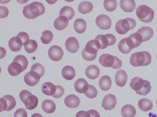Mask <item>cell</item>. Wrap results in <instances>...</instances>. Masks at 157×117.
<instances>
[{
  "instance_id": "d4e9b609",
  "label": "cell",
  "mask_w": 157,
  "mask_h": 117,
  "mask_svg": "<svg viewBox=\"0 0 157 117\" xmlns=\"http://www.w3.org/2000/svg\"><path fill=\"white\" fill-rule=\"evenodd\" d=\"M68 19L65 17L59 16L54 21V27L58 30H63L67 27L68 24Z\"/></svg>"
},
{
  "instance_id": "60d3db41",
  "label": "cell",
  "mask_w": 157,
  "mask_h": 117,
  "mask_svg": "<svg viewBox=\"0 0 157 117\" xmlns=\"http://www.w3.org/2000/svg\"><path fill=\"white\" fill-rule=\"evenodd\" d=\"M33 71L39 74L40 77H42L45 73V69L43 66L40 63H36L31 66L30 70Z\"/></svg>"
},
{
  "instance_id": "74e56055",
  "label": "cell",
  "mask_w": 157,
  "mask_h": 117,
  "mask_svg": "<svg viewBox=\"0 0 157 117\" xmlns=\"http://www.w3.org/2000/svg\"><path fill=\"white\" fill-rule=\"evenodd\" d=\"M128 37L132 42L134 48L139 47L143 42L142 38L141 35L137 32L131 34Z\"/></svg>"
},
{
  "instance_id": "5b68a950",
  "label": "cell",
  "mask_w": 157,
  "mask_h": 117,
  "mask_svg": "<svg viewBox=\"0 0 157 117\" xmlns=\"http://www.w3.org/2000/svg\"><path fill=\"white\" fill-rule=\"evenodd\" d=\"M19 95L21 101L24 104L27 109L32 110L37 106L38 103V98L30 91L23 90L20 92Z\"/></svg>"
},
{
  "instance_id": "4dcf8cb0",
  "label": "cell",
  "mask_w": 157,
  "mask_h": 117,
  "mask_svg": "<svg viewBox=\"0 0 157 117\" xmlns=\"http://www.w3.org/2000/svg\"><path fill=\"white\" fill-rule=\"evenodd\" d=\"M41 107L43 111L48 114L53 113L56 109L55 103L53 101L50 99L44 101L42 103Z\"/></svg>"
},
{
  "instance_id": "7a4b0ae2",
  "label": "cell",
  "mask_w": 157,
  "mask_h": 117,
  "mask_svg": "<svg viewBox=\"0 0 157 117\" xmlns=\"http://www.w3.org/2000/svg\"><path fill=\"white\" fill-rule=\"evenodd\" d=\"M129 85L136 94L140 95H146L151 91L152 88L149 81L138 76L132 79Z\"/></svg>"
},
{
  "instance_id": "ba28073f",
  "label": "cell",
  "mask_w": 157,
  "mask_h": 117,
  "mask_svg": "<svg viewBox=\"0 0 157 117\" xmlns=\"http://www.w3.org/2000/svg\"><path fill=\"white\" fill-rule=\"evenodd\" d=\"M99 49L94 40H90L87 42L85 48L82 51V56L87 61H93L97 57V52Z\"/></svg>"
},
{
  "instance_id": "7bdbcfd3",
  "label": "cell",
  "mask_w": 157,
  "mask_h": 117,
  "mask_svg": "<svg viewBox=\"0 0 157 117\" xmlns=\"http://www.w3.org/2000/svg\"><path fill=\"white\" fill-rule=\"evenodd\" d=\"M16 36L20 38L24 46L27 44L30 40L29 35L27 33L24 32H19Z\"/></svg>"
},
{
  "instance_id": "b9f144b4",
  "label": "cell",
  "mask_w": 157,
  "mask_h": 117,
  "mask_svg": "<svg viewBox=\"0 0 157 117\" xmlns=\"http://www.w3.org/2000/svg\"><path fill=\"white\" fill-rule=\"evenodd\" d=\"M88 98L93 99L95 98L98 94V90L93 85L89 84L88 89L84 94Z\"/></svg>"
},
{
  "instance_id": "d6986e66",
  "label": "cell",
  "mask_w": 157,
  "mask_h": 117,
  "mask_svg": "<svg viewBox=\"0 0 157 117\" xmlns=\"http://www.w3.org/2000/svg\"><path fill=\"white\" fill-rule=\"evenodd\" d=\"M128 79V75L123 70L119 69L115 76V82L117 85L122 87L126 84Z\"/></svg>"
},
{
  "instance_id": "1f68e13d",
  "label": "cell",
  "mask_w": 157,
  "mask_h": 117,
  "mask_svg": "<svg viewBox=\"0 0 157 117\" xmlns=\"http://www.w3.org/2000/svg\"><path fill=\"white\" fill-rule=\"evenodd\" d=\"M56 86L51 82H47L44 83L41 86L42 92L48 96H52L55 94Z\"/></svg>"
},
{
  "instance_id": "ee69618b",
  "label": "cell",
  "mask_w": 157,
  "mask_h": 117,
  "mask_svg": "<svg viewBox=\"0 0 157 117\" xmlns=\"http://www.w3.org/2000/svg\"><path fill=\"white\" fill-rule=\"evenodd\" d=\"M56 89L55 94L52 96L56 98H61L63 94L64 89L60 85H56Z\"/></svg>"
},
{
  "instance_id": "52a82bcc",
  "label": "cell",
  "mask_w": 157,
  "mask_h": 117,
  "mask_svg": "<svg viewBox=\"0 0 157 117\" xmlns=\"http://www.w3.org/2000/svg\"><path fill=\"white\" fill-rule=\"evenodd\" d=\"M136 24V21L134 19L126 18L120 20L117 22L115 25V29L117 33L123 35L134 28Z\"/></svg>"
},
{
  "instance_id": "3957f363",
  "label": "cell",
  "mask_w": 157,
  "mask_h": 117,
  "mask_svg": "<svg viewBox=\"0 0 157 117\" xmlns=\"http://www.w3.org/2000/svg\"><path fill=\"white\" fill-rule=\"evenodd\" d=\"M151 57L150 53L143 51L132 54L129 62L133 66L137 67L147 66L151 63Z\"/></svg>"
},
{
  "instance_id": "836d02e7",
  "label": "cell",
  "mask_w": 157,
  "mask_h": 117,
  "mask_svg": "<svg viewBox=\"0 0 157 117\" xmlns=\"http://www.w3.org/2000/svg\"><path fill=\"white\" fill-rule=\"evenodd\" d=\"M59 16L66 17L68 20H71L74 17L75 12L74 9L71 7L65 6L63 7L60 10Z\"/></svg>"
},
{
  "instance_id": "484cf974",
  "label": "cell",
  "mask_w": 157,
  "mask_h": 117,
  "mask_svg": "<svg viewBox=\"0 0 157 117\" xmlns=\"http://www.w3.org/2000/svg\"><path fill=\"white\" fill-rule=\"evenodd\" d=\"M61 74L64 79L70 80H72L75 76L76 72L73 67L66 65L62 69Z\"/></svg>"
},
{
  "instance_id": "5bb4252c",
  "label": "cell",
  "mask_w": 157,
  "mask_h": 117,
  "mask_svg": "<svg viewBox=\"0 0 157 117\" xmlns=\"http://www.w3.org/2000/svg\"><path fill=\"white\" fill-rule=\"evenodd\" d=\"M118 47L119 51L124 54H128L134 48L132 42L128 37L121 40L118 44Z\"/></svg>"
},
{
  "instance_id": "277c9868",
  "label": "cell",
  "mask_w": 157,
  "mask_h": 117,
  "mask_svg": "<svg viewBox=\"0 0 157 117\" xmlns=\"http://www.w3.org/2000/svg\"><path fill=\"white\" fill-rule=\"evenodd\" d=\"M99 63L105 67L118 69L122 66V61L116 56L108 54L101 55L99 58Z\"/></svg>"
},
{
  "instance_id": "2e32d148",
  "label": "cell",
  "mask_w": 157,
  "mask_h": 117,
  "mask_svg": "<svg viewBox=\"0 0 157 117\" xmlns=\"http://www.w3.org/2000/svg\"><path fill=\"white\" fill-rule=\"evenodd\" d=\"M65 46L68 51L73 53H76L79 48L78 41L73 37H70L67 39L65 42Z\"/></svg>"
},
{
  "instance_id": "30bf717a",
  "label": "cell",
  "mask_w": 157,
  "mask_h": 117,
  "mask_svg": "<svg viewBox=\"0 0 157 117\" xmlns=\"http://www.w3.org/2000/svg\"><path fill=\"white\" fill-rule=\"evenodd\" d=\"M1 112L9 111L16 106V102L14 97L10 95H5L0 98Z\"/></svg>"
},
{
  "instance_id": "f546056e",
  "label": "cell",
  "mask_w": 157,
  "mask_h": 117,
  "mask_svg": "<svg viewBox=\"0 0 157 117\" xmlns=\"http://www.w3.org/2000/svg\"><path fill=\"white\" fill-rule=\"evenodd\" d=\"M93 9V5L90 2L84 1L81 2L78 5V11L82 14L91 12Z\"/></svg>"
},
{
  "instance_id": "83f0119b",
  "label": "cell",
  "mask_w": 157,
  "mask_h": 117,
  "mask_svg": "<svg viewBox=\"0 0 157 117\" xmlns=\"http://www.w3.org/2000/svg\"><path fill=\"white\" fill-rule=\"evenodd\" d=\"M74 29L76 32L79 34L83 33L86 31V23L85 20L82 18L76 19L73 24Z\"/></svg>"
},
{
  "instance_id": "ab89813d",
  "label": "cell",
  "mask_w": 157,
  "mask_h": 117,
  "mask_svg": "<svg viewBox=\"0 0 157 117\" xmlns=\"http://www.w3.org/2000/svg\"><path fill=\"white\" fill-rule=\"evenodd\" d=\"M13 61L18 62L22 66L24 70L27 69L29 62L27 58L24 55H17L14 58Z\"/></svg>"
},
{
  "instance_id": "7c38bea8",
  "label": "cell",
  "mask_w": 157,
  "mask_h": 117,
  "mask_svg": "<svg viewBox=\"0 0 157 117\" xmlns=\"http://www.w3.org/2000/svg\"><path fill=\"white\" fill-rule=\"evenodd\" d=\"M95 23L97 26L101 29L108 30L111 27V20L108 16L101 14L96 18Z\"/></svg>"
},
{
  "instance_id": "d590c367",
  "label": "cell",
  "mask_w": 157,
  "mask_h": 117,
  "mask_svg": "<svg viewBox=\"0 0 157 117\" xmlns=\"http://www.w3.org/2000/svg\"><path fill=\"white\" fill-rule=\"evenodd\" d=\"M53 37L52 33L49 30H45L42 33V36L40 37L41 42L44 44H48L50 43L52 41Z\"/></svg>"
},
{
  "instance_id": "9c48e42d",
  "label": "cell",
  "mask_w": 157,
  "mask_h": 117,
  "mask_svg": "<svg viewBox=\"0 0 157 117\" xmlns=\"http://www.w3.org/2000/svg\"><path fill=\"white\" fill-rule=\"evenodd\" d=\"M94 40L98 48L103 49L106 48L108 46H112L115 44L116 38L113 34H107L98 35Z\"/></svg>"
},
{
  "instance_id": "f907efd6",
  "label": "cell",
  "mask_w": 157,
  "mask_h": 117,
  "mask_svg": "<svg viewBox=\"0 0 157 117\" xmlns=\"http://www.w3.org/2000/svg\"></svg>"
},
{
  "instance_id": "e575fe53",
  "label": "cell",
  "mask_w": 157,
  "mask_h": 117,
  "mask_svg": "<svg viewBox=\"0 0 157 117\" xmlns=\"http://www.w3.org/2000/svg\"><path fill=\"white\" fill-rule=\"evenodd\" d=\"M75 117H100V114L97 110L91 109L87 112L81 110L76 113Z\"/></svg>"
},
{
  "instance_id": "7402d4cb",
  "label": "cell",
  "mask_w": 157,
  "mask_h": 117,
  "mask_svg": "<svg viewBox=\"0 0 157 117\" xmlns=\"http://www.w3.org/2000/svg\"><path fill=\"white\" fill-rule=\"evenodd\" d=\"M89 86L87 82L83 78L78 79L74 84L75 91L80 94L85 93L88 89Z\"/></svg>"
},
{
  "instance_id": "8992f818",
  "label": "cell",
  "mask_w": 157,
  "mask_h": 117,
  "mask_svg": "<svg viewBox=\"0 0 157 117\" xmlns=\"http://www.w3.org/2000/svg\"><path fill=\"white\" fill-rule=\"evenodd\" d=\"M153 10L145 5H139L136 9V14L139 20L146 23L151 22L154 16Z\"/></svg>"
},
{
  "instance_id": "d6a6232c",
  "label": "cell",
  "mask_w": 157,
  "mask_h": 117,
  "mask_svg": "<svg viewBox=\"0 0 157 117\" xmlns=\"http://www.w3.org/2000/svg\"><path fill=\"white\" fill-rule=\"evenodd\" d=\"M139 108L143 112H146L152 109L153 103L150 99L144 98L140 99L138 104Z\"/></svg>"
},
{
  "instance_id": "8d00e7d4",
  "label": "cell",
  "mask_w": 157,
  "mask_h": 117,
  "mask_svg": "<svg viewBox=\"0 0 157 117\" xmlns=\"http://www.w3.org/2000/svg\"><path fill=\"white\" fill-rule=\"evenodd\" d=\"M117 5V2L115 0H105L103 2L104 8L107 11L109 12L115 10Z\"/></svg>"
},
{
  "instance_id": "e0dca14e",
  "label": "cell",
  "mask_w": 157,
  "mask_h": 117,
  "mask_svg": "<svg viewBox=\"0 0 157 117\" xmlns=\"http://www.w3.org/2000/svg\"><path fill=\"white\" fill-rule=\"evenodd\" d=\"M136 32L141 35L143 42L149 40L153 36L154 32L152 28L149 27H142L139 29Z\"/></svg>"
},
{
  "instance_id": "9a60e30c",
  "label": "cell",
  "mask_w": 157,
  "mask_h": 117,
  "mask_svg": "<svg viewBox=\"0 0 157 117\" xmlns=\"http://www.w3.org/2000/svg\"><path fill=\"white\" fill-rule=\"evenodd\" d=\"M41 77L36 72L30 71L24 76V80L28 85L33 87L36 85L39 82Z\"/></svg>"
},
{
  "instance_id": "f35d334b",
  "label": "cell",
  "mask_w": 157,
  "mask_h": 117,
  "mask_svg": "<svg viewBox=\"0 0 157 117\" xmlns=\"http://www.w3.org/2000/svg\"><path fill=\"white\" fill-rule=\"evenodd\" d=\"M38 47V44L35 40H30L27 44L24 46L25 51L28 53H32L36 51Z\"/></svg>"
},
{
  "instance_id": "ffe728a7",
  "label": "cell",
  "mask_w": 157,
  "mask_h": 117,
  "mask_svg": "<svg viewBox=\"0 0 157 117\" xmlns=\"http://www.w3.org/2000/svg\"><path fill=\"white\" fill-rule=\"evenodd\" d=\"M7 70L9 74L13 76L18 75L24 71L22 66L18 62L13 60L8 66Z\"/></svg>"
},
{
  "instance_id": "7dc6e473",
  "label": "cell",
  "mask_w": 157,
  "mask_h": 117,
  "mask_svg": "<svg viewBox=\"0 0 157 117\" xmlns=\"http://www.w3.org/2000/svg\"><path fill=\"white\" fill-rule=\"evenodd\" d=\"M31 117H43L40 114L37 113H35L33 114Z\"/></svg>"
},
{
  "instance_id": "816d5d0a",
  "label": "cell",
  "mask_w": 157,
  "mask_h": 117,
  "mask_svg": "<svg viewBox=\"0 0 157 117\" xmlns=\"http://www.w3.org/2000/svg\"></svg>"
},
{
  "instance_id": "4fadbf2b",
  "label": "cell",
  "mask_w": 157,
  "mask_h": 117,
  "mask_svg": "<svg viewBox=\"0 0 157 117\" xmlns=\"http://www.w3.org/2000/svg\"><path fill=\"white\" fill-rule=\"evenodd\" d=\"M117 104L115 95L109 94L105 95L102 100L101 106L105 110L113 109Z\"/></svg>"
},
{
  "instance_id": "cb8c5ba5",
  "label": "cell",
  "mask_w": 157,
  "mask_h": 117,
  "mask_svg": "<svg viewBox=\"0 0 157 117\" xmlns=\"http://www.w3.org/2000/svg\"><path fill=\"white\" fill-rule=\"evenodd\" d=\"M8 45L11 51L16 52L21 50L23 45L20 38L17 36H15L10 39Z\"/></svg>"
},
{
  "instance_id": "603a6c76",
  "label": "cell",
  "mask_w": 157,
  "mask_h": 117,
  "mask_svg": "<svg viewBox=\"0 0 157 117\" xmlns=\"http://www.w3.org/2000/svg\"><path fill=\"white\" fill-rule=\"evenodd\" d=\"M119 5L121 8L125 12H132L136 9V3L134 0H121Z\"/></svg>"
},
{
  "instance_id": "f1b7e54d",
  "label": "cell",
  "mask_w": 157,
  "mask_h": 117,
  "mask_svg": "<svg viewBox=\"0 0 157 117\" xmlns=\"http://www.w3.org/2000/svg\"><path fill=\"white\" fill-rule=\"evenodd\" d=\"M98 83L100 89L104 91L109 90L112 86V81L110 77L106 75L101 77Z\"/></svg>"
},
{
  "instance_id": "681fc988",
  "label": "cell",
  "mask_w": 157,
  "mask_h": 117,
  "mask_svg": "<svg viewBox=\"0 0 157 117\" xmlns=\"http://www.w3.org/2000/svg\"><path fill=\"white\" fill-rule=\"evenodd\" d=\"M156 58H157V55H156Z\"/></svg>"
},
{
  "instance_id": "f6af8a7d",
  "label": "cell",
  "mask_w": 157,
  "mask_h": 117,
  "mask_svg": "<svg viewBox=\"0 0 157 117\" xmlns=\"http://www.w3.org/2000/svg\"><path fill=\"white\" fill-rule=\"evenodd\" d=\"M27 113L23 108L17 109L14 113V117H27Z\"/></svg>"
},
{
  "instance_id": "6da1fadb",
  "label": "cell",
  "mask_w": 157,
  "mask_h": 117,
  "mask_svg": "<svg viewBox=\"0 0 157 117\" xmlns=\"http://www.w3.org/2000/svg\"><path fill=\"white\" fill-rule=\"evenodd\" d=\"M45 10V7L43 4L35 1L24 6L22 13L26 18L33 19L43 15Z\"/></svg>"
},
{
  "instance_id": "4316f807",
  "label": "cell",
  "mask_w": 157,
  "mask_h": 117,
  "mask_svg": "<svg viewBox=\"0 0 157 117\" xmlns=\"http://www.w3.org/2000/svg\"><path fill=\"white\" fill-rule=\"evenodd\" d=\"M121 113L123 117H134L136 112L134 106L131 104H126L122 107Z\"/></svg>"
},
{
  "instance_id": "bcb514c9",
  "label": "cell",
  "mask_w": 157,
  "mask_h": 117,
  "mask_svg": "<svg viewBox=\"0 0 157 117\" xmlns=\"http://www.w3.org/2000/svg\"><path fill=\"white\" fill-rule=\"evenodd\" d=\"M0 18H3L7 17L9 13V11L6 7L4 6H0Z\"/></svg>"
},
{
  "instance_id": "ac0fdd59",
  "label": "cell",
  "mask_w": 157,
  "mask_h": 117,
  "mask_svg": "<svg viewBox=\"0 0 157 117\" xmlns=\"http://www.w3.org/2000/svg\"><path fill=\"white\" fill-rule=\"evenodd\" d=\"M64 103L67 107L73 108H77L80 103V99L74 94H70L66 97Z\"/></svg>"
},
{
  "instance_id": "8fae6325",
  "label": "cell",
  "mask_w": 157,
  "mask_h": 117,
  "mask_svg": "<svg viewBox=\"0 0 157 117\" xmlns=\"http://www.w3.org/2000/svg\"><path fill=\"white\" fill-rule=\"evenodd\" d=\"M63 54V51L61 48L57 45L51 46L48 51V55L50 58L55 62L60 60Z\"/></svg>"
},
{
  "instance_id": "c3c4849f",
  "label": "cell",
  "mask_w": 157,
  "mask_h": 117,
  "mask_svg": "<svg viewBox=\"0 0 157 117\" xmlns=\"http://www.w3.org/2000/svg\"><path fill=\"white\" fill-rule=\"evenodd\" d=\"M156 104H157V99L156 100Z\"/></svg>"
},
{
  "instance_id": "44dd1931",
  "label": "cell",
  "mask_w": 157,
  "mask_h": 117,
  "mask_svg": "<svg viewBox=\"0 0 157 117\" xmlns=\"http://www.w3.org/2000/svg\"><path fill=\"white\" fill-rule=\"evenodd\" d=\"M85 73L88 78L91 80H95L99 76L100 70L96 65H91L87 67Z\"/></svg>"
}]
</instances>
